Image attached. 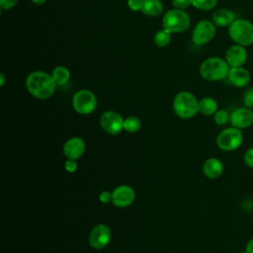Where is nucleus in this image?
I'll return each mask as SVG.
<instances>
[{
  "mask_svg": "<svg viewBox=\"0 0 253 253\" xmlns=\"http://www.w3.org/2000/svg\"><path fill=\"white\" fill-rule=\"evenodd\" d=\"M56 83L51 74L42 70H36L28 74L26 78V88L28 92L35 98L45 100L50 98L55 89Z\"/></svg>",
  "mask_w": 253,
  "mask_h": 253,
  "instance_id": "nucleus-1",
  "label": "nucleus"
},
{
  "mask_svg": "<svg viewBox=\"0 0 253 253\" xmlns=\"http://www.w3.org/2000/svg\"><path fill=\"white\" fill-rule=\"evenodd\" d=\"M172 107L175 115L185 120L194 118L200 112L198 99L189 91L177 93L173 99Z\"/></svg>",
  "mask_w": 253,
  "mask_h": 253,
  "instance_id": "nucleus-2",
  "label": "nucleus"
},
{
  "mask_svg": "<svg viewBox=\"0 0 253 253\" xmlns=\"http://www.w3.org/2000/svg\"><path fill=\"white\" fill-rule=\"evenodd\" d=\"M230 66L225 61L217 56H212L205 59L199 68L200 75L207 81H219L227 77Z\"/></svg>",
  "mask_w": 253,
  "mask_h": 253,
  "instance_id": "nucleus-3",
  "label": "nucleus"
},
{
  "mask_svg": "<svg viewBox=\"0 0 253 253\" xmlns=\"http://www.w3.org/2000/svg\"><path fill=\"white\" fill-rule=\"evenodd\" d=\"M191 24V18L185 10L170 9L162 17V28L172 34H180L187 31Z\"/></svg>",
  "mask_w": 253,
  "mask_h": 253,
  "instance_id": "nucleus-4",
  "label": "nucleus"
},
{
  "mask_svg": "<svg viewBox=\"0 0 253 253\" xmlns=\"http://www.w3.org/2000/svg\"><path fill=\"white\" fill-rule=\"evenodd\" d=\"M228 35L236 44L249 46L253 43V24L245 19H235L228 27Z\"/></svg>",
  "mask_w": 253,
  "mask_h": 253,
  "instance_id": "nucleus-5",
  "label": "nucleus"
},
{
  "mask_svg": "<svg viewBox=\"0 0 253 253\" xmlns=\"http://www.w3.org/2000/svg\"><path fill=\"white\" fill-rule=\"evenodd\" d=\"M243 141L241 129L230 126L221 130L216 136V145L223 151H233L237 149Z\"/></svg>",
  "mask_w": 253,
  "mask_h": 253,
  "instance_id": "nucleus-6",
  "label": "nucleus"
},
{
  "mask_svg": "<svg viewBox=\"0 0 253 253\" xmlns=\"http://www.w3.org/2000/svg\"><path fill=\"white\" fill-rule=\"evenodd\" d=\"M72 107L80 115H89L97 107V98L95 94L88 89L77 91L72 97Z\"/></svg>",
  "mask_w": 253,
  "mask_h": 253,
  "instance_id": "nucleus-7",
  "label": "nucleus"
},
{
  "mask_svg": "<svg viewBox=\"0 0 253 253\" xmlns=\"http://www.w3.org/2000/svg\"><path fill=\"white\" fill-rule=\"evenodd\" d=\"M112 240V230L105 223L95 225L88 236L89 245L95 250H102L109 245Z\"/></svg>",
  "mask_w": 253,
  "mask_h": 253,
  "instance_id": "nucleus-8",
  "label": "nucleus"
},
{
  "mask_svg": "<svg viewBox=\"0 0 253 253\" xmlns=\"http://www.w3.org/2000/svg\"><path fill=\"white\" fill-rule=\"evenodd\" d=\"M124 118L118 112L108 110L104 112L99 120L101 128L108 134L117 135L124 129Z\"/></svg>",
  "mask_w": 253,
  "mask_h": 253,
  "instance_id": "nucleus-9",
  "label": "nucleus"
},
{
  "mask_svg": "<svg viewBox=\"0 0 253 253\" xmlns=\"http://www.w3.org/2000/svg\"><path fill=\"white\" fill-rule=\"evenodd\" d=\"M215 35V25L212 21L202 20L192 31V41L197 45H203L211 42Z\"/></svg>",
  "mask_w": 253,
  "mask_h": 253,
  "instance_id": "nucleus-10",
  "label": "nucleus"
},
{
  "mask_svg": "<svg viewBox=\"0 0 253 253\" xmlns=\"http://www.w3.org/2000/svg\"><path fill=\"white\" fill-rule=\"evenodd\" d=\"M135 200V191L128 185H120L112 191V204L117 208H126Z\"/></svg>",
  "mask_w": 253,
  "mask_h": 253,
  "instance_id": "nucleus-11",
  "label": "nucleus"
},
{
  "mask_svg": "<svg viewBox=\"0 0 253 253\" xmlns=\"http://www.w3.org/2000/svg\"><path fill=\"white\" fill-rule=\"evenodd\" d=\"M86 150V144L83 138L80 136H72L68 138L62 147L63 155L66 159L77 160L81 158Z\"/></svg>",
  "mask_w": 253,
  "mask_h": 253,
  "instance_id": "nucleus-12",
  "label": "nucleus"
},
{
  "mask_svg": "<svg viewBox=\"0 0 253 253\" xmlns=\"http://www.w3.org/2000/svg\"><path fill=\"white\" fill-rule=\"evenodd\" d=\"M229 123L239 129L246 128L253 125V111L247 107L237 108L230 114Z\"/></svg>",
  "mask_w": 253,
  "mask_h": 253,
  "instance_id": "nucleus-13",
  "label": "nucleus"
},
{
  "mask_svg": "<svg viewBox=\"0 0 253 253\" xmlns=\"http://www.w3.org/2000/svg\"><path fill=\"white\" fill-rule=\"evenodd\" d=\"M247 60V50L245 46L234 44L227 48L225 52V61L230 67H240Z\"/></svg>",
  "mask_w": 253,
  "mask_h": 253,
  "instance_id": "nucleus-14",
  "label": "nucleus"
},
{
  "mask_svg": "<svg viewBox=\"0 0 253 253\" xmlns=\"http://www.w3.org/2000/svg\"><path fill=\"white\" fill-rule=\"evenodd\" d=\"M202 171L207 178L217 179L223 172V164L218 158L211 157L204 161Z\"/></svg>",
  "mask_w": 253,
  "mask_h": 253,
  "instance_id": "nucleus-15",
  "label": "nucleus"
},
{
  "mask_svg": "<svg viewBox=\"0 0 253 253\" xmlns=\"http://www.w3.org/2000/svg\"><path fill=\"white\" fill-rule=\"evenodd\" d=\"M230 83L236 87H245L250 81L249 71L240 66V67H230L227 75Z\"/></svg>",
  "mask_w": 253,
  "mask_h": 253,
  "instance_id": "nucleus-16",
  "label": "nucleus"
},
{
  "mask_svg": "<svg viewBox=\"0 0 253 253\" xmlns=\"http://www.w3.org/2000/svg\"><path fill=\"white\" fill-rule=\"evenodd\" d=\"M234 20V13L226 8L217 9L212 14V22L217 27H229Z\"/></svg>",
  "mask_w": 253,
  "mask_h": 253,
  "instance_id": "nucleus-17",
  "label": "nucleus"
},
{
  "mask_svg": "<svg viewBox=\"0 0 253 253\" xmlns=\"http://www.w3.org/2000/svg\"><path fill=\"white\" fill-rule=\"evenodd\" d=\"M140 12L149 17H157L163 12V4L160 0H142Z\"/></svg>",
  "mask_w": 253,
  "mask_h": 253,
  "instance_id": "nucleus-18",
  "label": "nucleus"
},
{
  "mask_svg": "<svg viewBox=\"0 0 253 253\" xmlns=\"http://www.w3.org/2000/svg\"><path fill=\"white\" fill-rule=\"evenodd\" d=\"M217 102L212 97H205L199 101V111L204 116H212L217 111Z\"/></svg>",
  "mask_w": 253,
  "mask_h": 253,
  "instance_id": "nucleus-19",
  "label": "nucleus"
},
{
  "mask_svg": "<svg viewBox=\"0 0 253 253\" xmlns=\"http://www.w3.org/2000/svg\"><path fill=\"white\" fill-rule=\"evenodd\" d=\"M51 76L56 85H64L70 79V71L65 66H55L51 71Z\"/></svg>",
  "mask_w": 253,
  "mask_h": 253,
  "instance_id": "nucleus-20",
  "label": "nucleus"
},
{
  "mask_svg": "<svg viewBox=\"0 0 253 253\" xmlns=\"http://www.w3.org/2000/svg\"><path fill=\"white\" fill-rule=\"evenodd\" d=\"M171 37H172V33L167 31L166 29L162 28L161 30H158L155 33V35L153 37V42L156 46L165 47L170 43Z\"/></svg>",
  "mask_w": 253,
  "mask_h": 253,
  "instance_id": "nucleus-21",
  "label": "nucleus"
},
{
  "mask_svg": "<svg viewBox=\"0 0 253 253\" xmlns=\"http://www.w3.org/2000/svg\"><path fill=\"white\" fill-rule=\"evenodd\" d=\"M141 128V121L135 116H128L124 120V130L128 133H135Z\"/></svg>",
  "mask_w": 253,
  "mask_h": 253,
  "instance_id": "nucleus-22",
  "label": "nucleus"
},
{
  "mask_svg": "<svg viewBox=\"0 0 253 253\" xmlns=\"http://www.w3.org/2000/svg\"><path fill=\"white\" fill-rule=\"evenodd\" d=\"M217 4V0H192V6L199 10H211Z\"/></svg>",
  "mask_w": 253,
  "mask_h": 253,
  "instance_id": "nucleus-23",
  "label": "nucleus"
},
{
  "mask_svg": "<svg viewBox=\"0 0 253 253\" xmlns=\"http://www.w3.org/2000/svg\"><path fill=\"white\" fill-rule=\"evenodd\" d=\"M214 123L218 126H224L230 122V114L225 110H217L213 115Z\"/></svg>",
  "mask_w": 253,
  "mask_h": 253,
  "instance_id": "nucleus-24",
  "label": "nucleus"
},
{
  "mask_svg": "<svg viewBox=\"0 0 253 253\" xmlns=\"http://www.w3.org/2000/svg\"><path fill=\"white\" fill-rule=\"evenodd\" d=\"M243 103L245 107L253 109V88H250L245 91L243 96Z\"/></svg>",
  "mask_w": 253,
  "mask_h": 253,
  "instance_id": "nucleus-25",
  "label": "nucleus"
},
{
  "mask_svg": "<svg viewBox=\"0 0 253 253\" xmlns=\"http://www.w3.org/2000/svg\"><path fill=\"white\" fill-rule=\"evenodd\" d=\"M78 168V163L77 160H73V159H66L64 162V169L68 172V173H74L76 172Z\"/></svg>",
  "mask_w": 253,
  "mask_h": 253,
  "instance_id": "nucleus-26",
  "label": "nucleus"
},
{
  "mask_svg": "<svg viewBox=\"0 0 253 253\" xmlns=\"http://www.w3.org/2000/svg\"><path fill=\"white\" fill-rule=\"evenodd\" d=\"M172 5L176 9L185 10L190 5H192V0H172Z\"/></svg>",
  "mask_w": 253,
  "mask_h": 253,
  "instance_id": "nucleus-27",
  "label": "nucleus"
},
{
  "mask_svg": "<svg viewBox=\"0 0 253 253\" xmlns=\"http://www.w3.org/2000/svg\"><path fill=\"white\" fill-rule=\"evenodd\" d=\"M244 162L245 164L250 167V168H253V147L249 148L246 150V152L244 153Z\"/></svg>",
  "mask_w": 253,
  "mask_h": 253,
  "instance_id": "nucleus-28",
  "label": "nucleus"
},
{
  "mask_svg": "<svg viewBox=\"0 0 253 253\" xmlns=\"http://www.w3.org/2000/svg\"><path fill=\"white\" fill-rule=\"evenodd\" d=\"M98 199H99V201H100L102 204H109L110 202H112V192H109V191H102V192L99 194Z\"/></svg>",
  "mask_w": 253,
  "mask_h": 253,
  "instance_id": "nucleus-29",
  "label": "nucleus"
},
{
  "mask_svg": "<svg viewBox=\"0 0 253 253\" xmlns=\"http://www.w3.org/2000/svg\"><path fill=\"white\" fill-rule=\"evenodd\" d=\"M18 3V0H0V7L2 10H10L14 8Z\"/></svg>",
  "mask_w": 253,
  "mask_h": 253,
  "instance_id": "nucleus-30",
  "label": "nucleus"
},
{
  "mask_svg": "<svg viewBox=\"0 0 253 253\" xmlns=\"http://www.w3.org/2000/svg\"><path fill=\"white\" fill-rule=\"evenodd\" d=\"M142 0H127V6L131 11H140Z\"/></svg>",
  "mask_w": 253,
  "mask_h": 253,
  "instance_id": "nucleus-31",
  "label": "nucleus"
},
{
  "mask_svg": "<svg viewBox=\"0 0 253 253\" xmlns=\"http://www.w3.org/2000/svg\"><path fill=\"white\" fill-rule=\"evenodd\" d=\"M245 251L247 253H253V238L250 239L247 244H246V247H245Z\"/></svg>",
  "mask_w": 253,
  "mask_h": 253,
  "instance_id": "nucleus-32",
  "label": "nucleus"
},
{
  "mask_svg": "<svg viewBox=\"0 0 253 253\" xmlns=\"http://www.w3.org/2000/svg\"><path fill=\"white\" fill-rule=\"evenodd\" d=\"M34 4H36V5H42V4H43V3H45L46 2V0H31Z\"/></svg>",
  "mask_w": 253,
  "mask_h": 253,
  "instance_id": "nucleus-33",
  "label": "nucleus"
},
{
  "mask_svg": "<svg viewBox=\"0 0 253 253\" xmlns=\"http://www.w3.org/2000/svg\"><path fill=\"white\" fill-rule=\"evenodd\" d=\"M4 83H5V75L3 73H1L0 74V85L3 86Z\"/></svg>",
  "mask_w": 253,
  "mask_h": 253,
  "instance_id": "nucleus-34",
  "label": "nucleus"
},
{
  "mask_svg": "<svg viewBox=\"0 0 253 253\" xmlns=\"http://www.w3.org/2000/svg\"><path fill=\"white\" fill-rule=\"evenodd\" d=\"M237 253H247L246 251H242V252H237Z\"/></svg>",
  "mask_w": 253,
  "mask_h": 253,
  "instance_id": "nucleus-35",
  "label": "nucleus"
}]
</instances>
